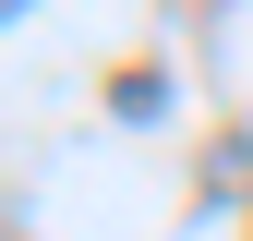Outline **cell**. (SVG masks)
Listing matches in <instances>:
<instances>
[]
</instances>
